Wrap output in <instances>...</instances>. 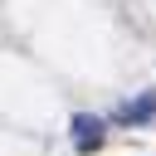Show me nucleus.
<instances>
[{
  "label": "nucleus",
  "instance_id": "obj_1",
  "mask_svg": "<svg viewBox=\"0 0 156 156\" xmlns=\"http://www.w3.org/2000/svg\"><path fill=\"white\" fill-rule=\"evenodd\" d=\"M68 136H73V146H78V151H98V146H102V117H93V112L73 117Z\"/></svg>",
  "mask_w": 156,
  "mask_h": 156
},
{
  "label": "nucleus",
  "instance_id": "obj_2",
  "mask_svg": "<svg viewBox=\"0 0 156 156\" xmlns=\"http://www.w3.org/2000/svg\"><path fill=\"white\" fill-rule=\"evenodd\" d=\"M122 127H141V122H151L156 117V93H141V98H132V102H122L117 112H112Z\"/></svg>",
  "mask_w": 156,
  "mask_h": 156
}]
</instances>
